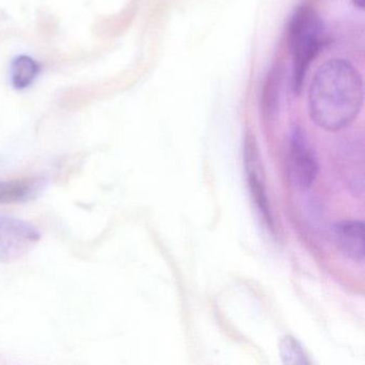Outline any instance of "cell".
Instances as JSON below:
<instances>
[{
	"label": "cell",
	"instance_id": "cell-2",
	"mask_svg": "<svg viewBox=\"0 0 365 365\" xmlns=\"http://www.w3.org/2000/svg\"><path fill=\"white\" fill-rule=\"evenodd\" d=\"M292 54V89L300 93L309 66L326 43V29L320 16L309 7L296 10L289 26Z\"/></svg>",
	"mask_w": 365,
	"mask_h": 365
},
{
	"label": "cell",
	"instance_id": "cell-3",
	"mask_svg": "<svg viewBox=\"0 0 365 365\" xmlns=\"http://www.w3.org/2000/svg\"><path fill=\"white\" fill-rule=\"evenodd\" d=\"M41 232L31 222L0 217V264L20 259L35 247Z\"/></svg>",
	"mask_w": 365,
	"mask_h": 365
},
{
	"label": "cell",
	"instance_id": "cell-9",
	"mask_svg": "<svg viewBox=\"0 0 365 365\" xmlns=\"http://www.w3.org/2000/svg\"><path fill=\"white\" fill-rule=\"evenodd\" d=\"M352 3L354 4L356 7L360 8V9H363V8H364L365 0H352Z\"/></svg>",
	"mask_w": 365,
	"mask_h": 365
},
{
	"label": "cell",
	"instance_id": "cell-4",
	"mask_svg": "<svg viewBox=\"0 0 365 365\" xmlns=\"http://www.w3.org/2000/svg\"><path fill=\"white\" fill-rule=\"evenodd\" d=\"M318 161L302 129L294 128L289 136L288 170L290 178L301 190L313 185L318 174Z\"/></svg>",
	"mask_w": 365,
	"mask_h": 365
},
{
	"label": "cell",
	"instance_id": "cell-8",
	"mask_svg": "<svg viewBox=\"0 0 365 365\" xmlns=\"http://www.w3.org/2000/svg\"><path fill=\"white\" fill-rule=\"evenodd\" d=\"M279 354L284 364L304 365L311 363L300 343L289 335L282 339L279 343Z\"/></svg>",
	"mask_w": 365,
	"mask_h": 365
},
{
	"label": "cell",
	"instance_id": "cell-5",
	"mask_svg": "<svg viewBox=\"0 0 365 365\" xmlns=\"http://www.w3.org/2000/svg\"><path fill=\"white\" fill-rule=\"evenodd\" d=\"M333 241L343 255L354 262H363L364 250V223L356 220L339 222L332 228Z\"/></svg>",
	"mask_w": 365,
	"mask_h": 365
},
{
	"label": "cell",
	"instance_id": "cell-1",
	"mask_svg": "<svg viewBox=\"0 0 365 365\" xmlns=\"http://www.w3.org/2000/svg\"><path fill=\"white\" fill-rule=\"evenodd\" d=\"M363 99L358 70L344 59H330L317 70L309 85V116L322 129L339 131L360 114Z\"/></svg>",
	"mask_w": 365,
	"mask_h": 365
},
{
	"label": "cell",
	"instance_id": "cell-7",
	"mask_svg": "<svg viewBox=\"0 0 365 365\" xmlns=\"http://www.w3.org/2000/svg\"><path fill=\"white\" fill-rule=\"evenodd\" d=\"M39 71L37 61L29 56H19L14 59L10 70L12 84L18 89L27 88L35 82Z\"/></svg>",
	"mask_w": 365,
	"mask_h": 365
},
{
	"label": "cell",
	"instance_id": "cell-6",
	"mask_svg": "<svg viewBox=\"0 0 365 365\" xmlns=\"http://www.w3.org/2000/svg\"><path fill=\"white\" fill-rule=\"evenodd\" d=\"M44 185L43 178L0 180V205L29 202L41 193Z\"/></svg>",
	"mask_w": 365,
	"mask_h": 365
}]
</instances>
